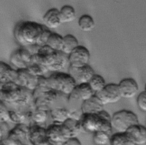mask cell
Segmentation results:
<instances>
[{"mask_svg":"<svg viewBox=\"0 0 146 145\" xmlns=\"http://www.w3.org/2000/svg\"><path fill=\"white\" fill-rule=\"evenodd\" d=\"M0 99L10 110L27 111L35 108L33 92L14 82L0 84Z\"/></svg>","mask_w":146,"mask_h":145,"instance_id":"1","label":"cell"},{"mask_svg":"<svg viewBox=\"0 0 146 145\" xmlns=\"http://www.w3.org/2000/svg\"><path fill=\"white\" fill-rule=\"evenodd\" d=\"M32 63L41 64L50 72H60L68 64V55L45 45L33 55Z\"/></svg>","mask_w":146,"mask_h":145,"instance_id":"2","label":"cell"},{"mask_svg":"<svg viewBox=\"0 0 146 145\" xmlns=\"http://www.w3.org/2000/svg\"><path fill=\"white\" fill-rule=\"evenodd\" d=\"M44 27L35 22L21 21L18 23L14 27V36L21 47L29 48L36 46Z\"/></svg>","mask_w":146,"mask_h":145,"instance_id":"3","label":"cell"},{"mask_svg":"<svg viewBox=\"0 0 146 145\" xmlns=\"http://www.w3.org/2000/svg\"><path fill=\"white\" fill-rule=\"evenodd\" d=\"M111 116L108 112L103 110L98 113L83 114L80 122L83 131L86 132H93L103 131L111 134Z\"/></svg>","mask_w":146,"mask_h":145,"instance_id":"4","label":"cell"},{"mask_svg":"<svg viewBox=\"0 0 146 145\" xmlns=\"http://www.w3.org/2000/svg\"><path fill=\"white\" fill-rule=\"evenodd\" d=\"M33 96L35 107L49 111L54 108L63 107L59 106V102L66 95L52 89L42 91L35 89L33 91Z\"/></svg>","mask_w":146,"mask_h":145,"instance_id":"5","label":"cell"},{"mask_svg":"<svg viewBox=\"0 0 146 145\" xmlns=\"http://www.w3.org/2000/svg\"><path fill=\"white\" fill-rule=\"evenodd\" d=\"M48 87L52 90L68 96L76 84L68 74L62 72H55L47 77Z\"/></svg>","mask_w":146,"mask_h":145,"instance_id":"6","label":"cell"},{"mask_svg":"<svg viewBox=\"0 0 146 145\" xmlns=\"http://www.w3.org/2000/svg\"><path fill=\"white\" fill-rule=\"evenodd\" d=\"M111 122L112 129L119 132H125L131 127L139 123L137 116L128 110H121L113 113Z\"/></svg>","mask_w":146,"mask_h":145,"instance_id":"7","label":"cell"},{"mask_svg":"<svg viewBox=\"0 0 146 145\" xmlns=\"http://www.w3.org/2000/svg\"><path fill=\"white\" fill-rule=\"evenodd\" d=\"M30 126L16 124L10 130L7 136L0 140V145H26L31 144L29 140Z\"/></svg>","mask_w":146,"mask_h":145,"instance_id":"8","label":"cell"},{"mask_svg":"<svg viewBox=\"0 0 146 145\" xmlns=\"http://www.w3.org/2000/svg\"><path fill=\"white\" fill-rule=\"evenodd\" d=\"M33 53L26 47H21L10 56V63L17 69L27 68L33 62Z\"/></svg>","mask_w":146,"mask_h":145,"instance_id":"9","label":"cell"},{"mask_svg":"<svg viewBox=\"0 0 146 145\" xmlns=\"http://www.w3.org/2000/svg\"><path fill=\"white\" fill-rule=\"evenodd\" d=\"M95 94L104 105L117 102L122 98L118 84L113 83L106 84L102 90L95 93Z\"/></svg>","mask_w":146,"mask_h":145,"instance_id":"10","label":"cell"},{"mask_svg":"<svg viewBox=\"0 0 146 145\" xmlns=\"http://www.w3.org/2000/svg\"><path fill=\"white\" fill-rule=\"evenodd\" d=\"M90 59L88 49L83 45H78L68 55V64L74 67H80L88 65Z\"/></svg>","mask_w":146,"mask_h":145,"instance_id":"11","label":"cell"},{"mask_svg":"<svg viewBox=\"0 0 146 145\" xmlns=\"http://www.w3.org/2000/svg\"><path fill=\"white\" fill-rule=\"evenodd\" d=\"M68 73L72 77L77 85L88 83L95 72L92 68L88 64L80 67L69 65Z\"/></svg>","mask_w":146,"mask_h":145,"instance_id":"12","label":"cell"},{"mask_svg":"<svg viewBox=\"0 0 146 145\" xmlns=\"http://www.w3.org/2000/svg\"><path fill=\"white\" fill-rule=\"evenodd\" d=\"M17 70L18 77L14 83L33 92L38 86L39 77L34 76L27 68Z\"/></svg>","mask_w":146,"mask_h":145,"instance_id":"13","label":"cell"},{"mask_svg":"<svg viewBox=\"0 0 146 145\" xmlns=\"http://www.w3.org/2000/svg\"><path fill=\"white\" fill-rule=\"evenodd\" d=\"M46 135L50 145H63L67 138L64 135L62 123L53 122L46 127Z\"/></svg>","mask_w":146,"mask_h":145,"instance_id":"14","label":"cell"},{"mask_svg":"<svg viewBox=\"0 0 146 145\" xmlns=\"http://www.w3.org/2000/svg\"><path fill=\"white\" fill-rule=\"evenodd\" d=\"M29 140L32 145H50L46 128L36 124H31L29 127Z\"/></svg>","mask_w":146,"mask_h":145,"instance_id":"15","label":"cell"},{"mask_svg":"<svg viewBox=\"0 0 146 145\" xmlns=\"http://www.w3.org/2000/svg\"><path fill=\"white\" fill-rule=\"evenodd\" d=\"M95 94L88 83L77 84L70 94L68 96V101L83 102Z\"/></svg>","mask_w":146,"mask_h":145,"instance_id":"16","label":"cell"},{"mask_svg":"<svg viewBox=\"0 0 146 145\" xmlns=\"http://www.w3.org/2000/svg\"><path fill=\"white\" fill-rule=\"evenodd\" d=\"M118 85L122 98H133L139 92L138 84L132 78H125L121 80Z\"/></svg>","mask_w":146,"mask_h":145,"instance_id":"17","label":"cell"},{"mask_svg":"<svg viewBox=\"0 0 146 145\" xmlns=\"http://www.w3.org/2000/svg\"><path fill=\"white\" fill-rule=\"evenodd\" d=\"M133 145L146 144V127L137 124L131 127L127 131Z\"/></svg>","mask_w":146,"mask_h":145,"instance_id":"18","label":"cell"},{"mask_svg":"<svg viewBox=\"0 0 146 145\" xmlns=\"http://www.w3.org/2000/svg\"><path fill=\"white\" fill-rule=\"evenodd\" d=\"M104 106L102 101L94 94L82 102L80 109L83 114H94L104 110Z\"/></svg>","mask_w":146,"mask_h":145,"instance_id":"19","label":"cell"},{"mask_svg":"<svg viewBox=\"0 0 146 145\" xmlns=\"http://www.w3.org/2000/svg\"><path fill=\"white\" fill-rule=\"evenodd\" d=\"M62 127L67 139L70 138L77 137L83 131L80 121L71 118H68L62 123Z\"/></svg>","mask_w":146,"mask_h":145,"instance_id":"20","label":"cell"},{"mask_svg":"<svg viewBox=\"0 0 146 145\" xmlns=\"http://www.w3.org/2000/svg\"><path fill=\"white\" fill-rule=\"evenodd\" d=\"M43 22L45 26L50 29H55L62 23L59 10L56 8L49 9L43 16Z\"/></svg>","mask_w":146,"mask_h":145,"instance_id":"21","label":"cell"},{"mask_svg":"<svg viewBox=\"0 0 146 145\" xmlns=\"http://www.w3.org/2000/svg\"><path fill=\"white\" fill-rule=\"evenodd\" d=\"M18 77V70L12 68L9 64L1 61L0 84L15 82Z\"/></svg>","mask_w":146,"mask_h":145,"instance_id":"22","label":"cell"},{"mask_svg":"<svg viewBox=\"0 0 146 145\" xmlns=\"http://www.w3.org/2000/svg\"><path fill=\"white\" fill-rule=\"evenodd\" d=\"M10 121L15 124H24L30 126L32 123L31 110L21 111L10 110Z\"/></svg>","mask_w":146,"mask_h":145,"instance_id":"23","label":"cell"},{"mask_svg":"<svg viewBox=\"0 0 146 145\" xmlns=\"http://www.w3.org/2000/svg\"><path fill=\"white\" fill-rule=\"evenodd\" d=\"M48 112L50 117L53 122L63 123L70 118V110L64 107H55Z\"/></svg>","mask_w":146,"mask_h":145,"instance_id":"24","label":"cell"},{"mask_svg":"<svg viewBox=\"0 0 146 145\" xmlns=\"http://www.w3.org/2000/svg\"><path fill=\"white\" fill-rule=\"evenodd\" d=\"M79 45L78 39L71 34H67L63 36V43L61 51L68 55L74 49Z\"/></svg>","mask_w":146,"mask_h":145,"instance_id":"25","label":"cell"},{"mask_svg":"<svg viewBox=\"0 0 146 145\" xmlns=\"http://www.w3.org/2000/svg\"><path fill=\"white\" fill-rule=\"evenodd\" d=\"M49 115V112L44 110L34 108L31 110V119L33 124L43 125L46 123Z\"/></svg>","mask_w":146,"mask_h":145,"instance_id":"26","label":"cell"},{"mask_svg":"<svg viewBox=\"0 0 146 145\" xmlns=\"http://www.w3.org/2000/svg\"><path fill=\"white\" fill-rule=\"evenodd\" d=\"M59 14L62 23L73 21L76 18V12L70 5H64L59 10Z\"/></svg>","mask_w":146,"mask_h":145,"instance_id":"27","label":"cell"},{"mask_svg":"<svg viewBox=\"0 0 146 145\" xmlns=\"http://www.w3.org/2000/svg\"><path fill=\"white\" fill-rule=\"evenodd\" d=\"M110 144L111 145H133L126 132H117L112 135L110 138Z\"/></svg>","mask_w":146,"mask_h":145,"instance_id":"28","label":"cell"},{"mask_svg":"<svg viewBox=\"0 0 146 145\" xmlns=\"http://www.w3.org/2000/svg\"><path fill=\"white\" fill-rule=\"evenodd\" d=\"M78 24L79 28L84 32L91 31L95 26L92 17L88 14L82 15L79 18Z\"/></svg>","mask_w":146,"mask_h":145,"instance_id":"29","label":"cell"},{"mask_svg":"<svg viewBox=\"0 0 146 145\" xmlns=\"http://www.w3.org/2000/svg\"><path fill=\"white\" fill-rule=\"evenodd\" d=\"M88 84L95 93L102 90L106 85L104 78L102 76L95 73L91 78Z\"/></svg>","mask_w":146,"mask_h":145,"instance_id":"30","label":"cell"},{"mask_svg":"<svg viewBox=\"0 0 146 145\" xmlns=\"http://www.w3.org/2000/svg\"><path fill=\"white\" fill-rule=\"evenodd\" d=\"M63 43V36L57 33L52 32L48 39L47 45L55 51H61Z\"/></svg>","mask_w":146,"mask_h":145,"instance_id":"31","label":"cell"},{"mask_svg":"<svg viewBox=\"0 0 146 145\" xmlns=\"http://www.w3.org/2000/svg\"><path fill=\"white\" fill-rule=\"evenodd\" d=\"M111 134L103 131L95 132L93 135V142L96 145H106L110 144Z\"/></svg>","mask_w":146,"mask_h":145,"instance_id":"32","label":"cell"},{"mask_svg":"<svg viewBox=\"0 0 146 145\" xmlns=\"http://www.w3.org/2000/svg\"><path fill=\"white\" fill-rule=\"evenodd\" d=\"M27 69L34 76L36 77L45 76V74L48 72V70L41 64L32 63L27 67Z\"/></svg>","mask_w":146,"mask_h":145,"instance_id":"33","label":"cell"},{"mask_svg":"<svg viewBox=\"0 0 146 145\" xmlns=\"http://www.w3.org/2000/svg\"><path fill=\"white\" fill-rule=\"evenodd\" d=\"M51 32L48 30V28L44 27V29L39 37V39L37 42L36 46L38 47H42L47 45L48 39L51 34Z\"/></svg>","mask_w":146,"mask_h":145,"instance_id":"34","label":"cell"},{"mask_svg":"<svg viewBox=\"0 0 146 145\" xmlns=\"http://www.w3.org/2000/svg\"><path fill=\"white\" fill-rule=\"evenodd\" d=\"M10 121V110L2 102L0 103V122H6Z\"/></svg>","mask_w":146,"mask_h":145,"instance_id":"35","label":"cell"},{"mask_svg":"<svg viewBox=\"0 0 146 145\" xmlns=\"http://www.w3.org/2000/svg\"><path fill=\"white\" fill-rule=\"evenodd\" d=\"M138 107L143 111L146 112V91L141 92L137 97Z\"/></svg>","mask_w":146,"mask_h":145,"instance_id":"36","label":"cell"},{"mask_svg":"<svg viewBox=\"0 0 146 145\" xmlns=\"http://www.w3.org/2000/svg\"><path fill=\"white\" fill-rule=\"evenodd\" d=\"M10 131V126L7 122H0V140L5 139Z\"/></svg>","mask_w":146,"mask_h":145,"instance_id":"37","label":"cell"},{"mask_svg":"<svg viewBox=\"0 0 146 145\" xmlns=\"http://www.w3.org/2000/svg\"><path fill=\"white\" fill-rule=\"evenodd\" d=\"M80 140L76 137L70 138L66 140L63 145H80Z\"/></svg>","mask_w":146,"mask_h":145,"instance_id":"38","label":"cell"},{"mask_svg":"<svg viewBox=\"0 0 146 145\" xmlns=\"http://www.w3.org/2000/svg\"><path fill=\"white\" fill-rule=\"evenodd\" d=\"M145 90L146 91V84H145Z\"/></svg>","mask_w":146,"mask_h":145,"instance_id":"39","label":"cell"}]
</instances>
